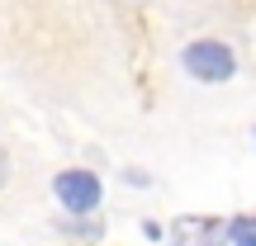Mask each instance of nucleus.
I'll list each match as a JSON object with an SVG mask.
<instances>
[{
    "instance_id": "nucleus-7",
    "label": "nucleus",
    "mask_w": 256,
    "mask_h": 246,
    "mask_svg": "<svg viewBox=\"0 0 256 246\" xmlns=\"http://www.w3.org/2000/svg\"><path fill=\"white\" fill-rule=\"evenodd\" d=\"M142 237H147V242H162V237H166V228H156V223H142Z\"/></svg>"
},
{
    "instance_id": "nucleus-6",
    "label": "nucleus",
    "mask_w": 256,
    "mask_h": 246,
    "mask_svg": "<svg viewBox=\"0 0 256 246\" xmlns=\"http://www.w3.org/2000/svg\"><path fill=\"white\" fill-rule=\"evenodd\" d=\"M5 185H10V152L0 147V190H5Z\"/></svg>"
},
{
    "instance_id": "nucleus-3",
    "label": "nucleus",
    "mask_w": 256,
    "mask_h": 246,
    "mask_svg": "<svg viewBox=\"0 0 256 246\" xmlns=\"http://www.w3.org/2000/svg\"><path fill=\"white\" fill-rule=\"evenodd\" d=\"M171 246H228V223L223 218H204V213H180L166 228Z\"/></svg>"
},
{
    "instance_id": "nucleus-4",
    "label": "nucleus",
    "mask_w": 256,
    "mask_h": 246,
    "mask_svg": "<svg viewBox=\"0 0 256 246\" xmlns=\"http://www.w3.org/2000/svg\"><path fill=\"white\" fill-rule=\"evenodd\" d=\"M57 232H66V237H76V242H95L104 228L95 223V213H66V218L57 223Z\"/></svg>"
},
{
    "instance_id": "nucleus-1",
    "label": "nucleus",
    "mask_w": 256,
    "mask_h": 246,
    "mask_svg": "<svg viewBox=\"0 0 256 246\" xmlns=\"http://www.w3.org/2000/svg\"><path fill=\"white\" fill-rule=\"evenodd\" d=\"M180 66L200 85H223V81L238 76V52H232V43H223V38H194V43H185Z\"/></svg>"
},
{
    "instance_id": "nucleus-2",
    "label": "nucleus",
    "mask_w": 256,
    "mask_h": 246,
    "mask_svg": "<svg viewBox=\"0 0 256 246\" xmlns=\"http://www.w3.org/2000/svg\"><path fill=\"white\" fill-rule=\"evenodd\" d=\"M52 194H57V204H62L66 213H95V209H100L104 185H100V175H95V171L72 166V171H57L52 175Z\"/></svg>"
},
{
    "instance_id": "nucleus-5",
    "label": "nucleus",
    "mask_w": 256,
    "mask_h": 246,
    "mask_svg": "<svg viewBox=\"0 0 256 246\" xmlns=\"http://www.w3.org/2000/svg\"><path fill=\"white\" fill-rule=\"evenodd\" d=\"M228 246H256V213L228 218Z\"/></svg>"
}]
</instances>
